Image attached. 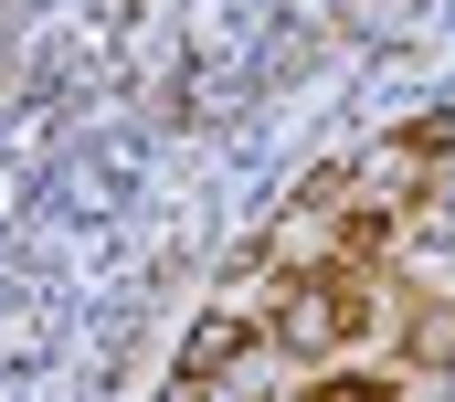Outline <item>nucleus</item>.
<instances>
[{"label": "nucleus", "instance_id": "1", "mask_svg": "<svg viewBox=\"0 0 455 402\" xmlns=\"http://www.w3.org/2000/svg\"><path fill=\"white\" fill-rule=\"evenodd\" d=\"M360 328H371V286H360L349 265H339V276H329V265H307V276L275 297V318H265V339H275L286 360H339Z\"/></svg>", "mask_w": 455, "mask_h": 402}, {"label": "nucleus", "instance_id": "2", "mask_svg": "<svg viewBox=\"0 0 455 402\" xmlns=\"http://www.w3.org/2000/svg\"><path fill=\"white\" fill-rule=\"evenodd\" d=\"M297 402H403V382L392 371H329V382H307Z\"/></svg>", "mask_w": 455, "mask_h": 402}]
</instances>
